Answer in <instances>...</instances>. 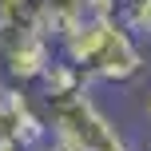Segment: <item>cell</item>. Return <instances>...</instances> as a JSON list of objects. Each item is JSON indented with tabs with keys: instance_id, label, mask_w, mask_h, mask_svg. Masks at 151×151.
Returning a JSON list of instances; mask_svg holds the SVG:
<instances>
[{
	"instance_id": "6da1fadb",
	"label": "cell",
	"mask_w": 151,
	"mask_h": 151,
	"mask_svg": "<svg viewBox=\"0 0 151 151\" xmlns=\"http://www.w3.org/2000/svg\"><path fill=\"white\" fill-rule=\"evenodd\" d=\"M60 56H68L88 83L127 88L147 76V56L139 48V36L115 20V12H91L76 32L60 40Z\"/></svg>"
},
{
	"instance_id": "7a4b0ae2",
	"label": "cell",
	"mask_w": 151,
	"mask_h": 151,
	"mask_svg": "<svg viewBox=\"0 0 151 151\" xmlns=\"http://www.w3.org/2000/svg\"><path fill=\"white\" fill-rule=\"evenodd\" d=\"M44 115L52 127V139H60L72 151H131L123 131L96 107L88 88L60 99H44Z\"/></svg>"
},
{
	"instance_id": "3957f363",
	"label": "cell",
	"mask_w": 151,
	"mask_h": 151,
	"mask_svg": "<svg viewBox=\"0 0 151 151\" xmlns=\"http://www.w3.org/2000/svg\"><path fill=\"white\" fill-rule=\"evenodd\" d=\"M60 48L36 28V24H4L0 28V64L8 83H36L44 68L56 60Z\"/></svg>"
},
{
	"instance_id": "277c9868",
	"label": "cell",
	"mask_w": 151,
	"mask_h": 151,
	"mask_svg": "<svg viewBox=\"0 0 151 151\" xmlns=\"http://www.w3.org/2000/svg\"><path fill=\"white\" fill-rule=\"evenodd\" d=\"M36 12H40V32L60 48V40L96 12V0H36Z\"/></svg>"
},
{
	"instance_id": "5b68a950",
	"label": "cell",
	"mask_w": 151,
	"mask_h": 151,
	"mask_svg": "<svg viewBox=\"0 0 151 151\" xmlns=\"http://www.w3.org/2000/svg\"><path fill=\"white\" fill-rule=\"evenodd\" d=\"M36 88H40V99H60V96H72V91H83L88 80H83V72L76 68L68 56L56 52V60L44 68V76L36 80Z\"/></svg>"
},
{
	"instance_id": "8992f818",
	"label": "cell",
	"mask_w": 151,
	"mask_h": 151,
	"mask_svg": "<svg viewBox=\"0 0 151 151\" xmlns=\"http://www.w3.org/2000/svg\"><path fill=\"white\" fill-rule=\"evenodd\" d=\"M36 151H72V147H64V143H60V139H48V143H40Z\"/></svg>"
},
{
	"instance_id": "52a82bcc",
	"label": "cell",
	"mask_w": 151,
	"mask_h": 151,
	"mask_svg": "<svg viewBox=\"0 0 151 151\" xmlns=\"http://www.w3.org/2000/svg\"><path fill=\"white\" fill-rule=\"evenodd\" d=\"M143 111H147V123H151V91H147V104H143Z\"/></svg>"
}]
</instances>
